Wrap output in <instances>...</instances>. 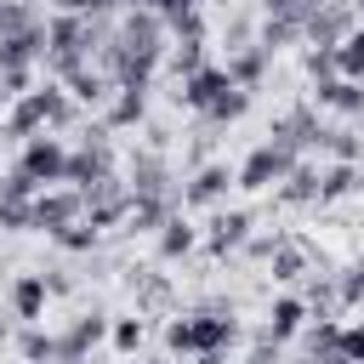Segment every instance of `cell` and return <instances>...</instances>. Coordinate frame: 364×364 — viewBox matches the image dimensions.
<instances>
[{
	"label": "cell",
	"instance_id": "cell-2",
	"mask_svg": "<svg viewBox=\"0 0 364 364\" xmlns=\"http://www.w3.org/2000/svg\"><path fill=\"white\" fill-rule=\"evenodd\" d=\"M176 102H182L188 114H199L205 125H216V131L250 114V91L233 85L228 63H205V68H193V74L182 80V91H176Z\"/></svg>",
	"mask_w": 364,
	"mask_h": 364
},
{
	"label": "cell",
	"instance_id": "cell-27",
	"mask_svg": "<svg viewBox=\"0 0 364 364\" xmlns=\"http://www.w3.org/2000/svg\"><path fill=\"white\" fill-rule=\"evenodd\" d=\"M131 290H136V313H154V307H165V301H171V290H165V279H154L148 267H142V273L131 267Z\"/></svg>",
	"mask_w": 364,
	"mask_h": 364
},
{
	"label": "cell",
	"instance_id": "cell-24",
	"mask_svg": "<svg viewBox=\"0 0 364 364\" xmlns=\"http://www.w3.org/2000/svg\"><path fill=\"white\" fill-rule=\"evenodd\" d=\"M108 341H114V353H119V358H136V353H142V341H148V324H142V313H125V318H114Z\"/></svg>",
	"mask_w": 364,
	"mask_h": 364
},
{
	"label": "cell",
	"instance_id": "cell-25",
	"mask_svg": "<svg viewBox=\"0 0 364 364\" xmlns=\"http://www.w3.org/2000/svg\"><path fill=\"white\" fill-rule=\"evenodd\" d=\"M17 353H23V364H57V336L40 330V324H28L17 336Z\"/></svg>",
	"mask_w": 364,
	"mask_h": 364
},
{
	"label": "cell",
	"instance_id": "cell-36",
	"mask_svg": "<svg viewBox=\"0 0 364 364\" xmlns=\"http://www.w3.org/2000/svg\"><path fill=\"white\" fill-rule=\"evenodd\" d=\"M6 341H11V330H6V324H0V347H6Z\"/></svg>",
	"mask_w": 364,
	"mask_h": 364
},
{
	"label": "cell",
	"instance_id": "cell-19",
	"mask_svg": "<svg viewBox=\"0 0 364 364\" xmlns=\"http://www.w3.org/2000/svg\"><path fill=\"white\" fill-rule=\"evenodd\" d=\"M347 193H364V165L330 159V165L318 171V205H336V199H347Z\"/></svg>",
	"mask_w": 364,
	"mask_h": 364
},
{
	"label": "cell",
	"instance_id": "cell-14",
	"mask_svg": "<svg viewBox=\"0 0 364 364\" xmlns=\"http://www.w3.org/2000/svg\"><path fill=\"white\" fill-rule=\"evenodd\" d=\"M353 28H358V11H353L347 0H318L313 17H307V40H313V46H341Z\"/></svg>",
	"mask_w": 364,
	"mask_h": 364
},
{
	"label": "cell",
	"instance_id": "cell-1",
	"mask_svg": "<svg viewBox=\"0 0 364 364\" xmlns=\"http://www.w3.org/2000/svg\"><path fill=\"white\" fill-rule=\"evenodd\" d=\"M165 34H171V28H165V17H159L154 6H131V11H119L108 46L97 51V57H102V74H108L114 85L148 91L154 74H159V63H165Z\"/></svg>",
	"mask_w": 364,
	"mask_h": 364
},
{
	"label": "cell",
	"instance_id": "cell-31",
	"mask_svg": "<svg viewBox=\"0 0 364 364\" xmlns=\"http://www.w3.org/2000/svg\"><path fill=\"white\" fill-rule=\"evenodd\" d=\"M307 74L313 80H330V74H341V57H336V46H307Z\"/></svg>",
	"mask_w": 364,
	"mask_h": 364
},
{
	"label": "cell",
	"instance_id": "cell-29",
	"mask_svg": "<svg viewBox=\"0 0 364 364\" xmlns=\"http://www.w3.org/2000/svg\"><path fill=\"white\" fill-rule=\"evenodd\" d=\"M358 301H364V256L336 273V307H358Z\"/></svg>",
	"mask_w": 364,
	"mask_h": 364
},
{
	"label": "cell",
	"instance_id": "cell-7",
	"mask_svg": "<svg viewBox=\"0 0 364 364\" xmlns=\"http://www.w3.org/2000/svg\"><path fill=\"white\" fill-rule=\"evenodd\" d=\"M17 171H23V176H34L40 188H57V182L68 176V142H63V136H51V131L28 136V142L17 148Z\"/></svg>",
	"mask_w": 364,
	"mask_h": 364
},
{
	"label": "cell",
	"instance_id": "cell-34",
	"mask_svg": "<svg viewBox=\"0 0 364 364\" xmlns=\"http://www.w3.org/2000/svg\"><path fill=\"white\" fill-rule=\"evenodd\" d=\"M46 290H51V296H68V290H74V279H68L63 267H51V273H46Z\"/></svg>",
	"mask_w": 364,
	"mask_h": 364
},
{
	"label": "cell",
	"instance_id": "cell-12",
	"mask_svg": "<svg viewBox=\"0 0 364 364\" xmlns=\"http://www.w3.org/2000/svg\"><path fill=\"white\" fill-rule=\"evenodd\" d=\"M313 108L318 114H341V119H364V80H347V74L313 80Z\"/></svg>",
	"mask_w": 364,
	"mask_h": 364
},
{
	"label": "cell",
	"instance_id": "cell-3",
	"mask_svg": "<svg viewBox=\"0 0 364 364\" xmlns=\"http://www.w3.org/2000/svg\"><path fill=\"white\" fill-rule=\"evenodd\" d=\"M239 341V318H233V301H199L193 313H176L165 324V353H182V358H205V353H228Z\"/></svg>",
	"mask_w": 364,
	"mask_h": 364
},
{
	"label": "cell",
	"instance_id": "cell-20",
	"mask_svg": "<svg viewBox=\"0 0 364 364\" xmlns=\"http://www.w3.org/2000/svg\"><path fill=\"white\" fill-rule=\"evenodd\" d=\"M267 63H273V57H267V51H262L256 40H250V46H233V51H228V74H233V85H245V91H256V85L267 80Z\"/></svg>",
	"mask_w": 364,
	"mask_h": 364
},
{
	"label": "cell",
	"instance_id": "cell-28",
	"mask_svg": "<svg viewBox=\"0 0 364 364\" xmlns=\"http://www.w3.org/2000/svg\"><path fill=\"white\" fill-rule=\"evenodd\" d=\"M165 63H171V74L176 80H188L193 68H205L210 57H205V40H176V51H165Z\"/></svg>",
	"mask_w": 364,
	"mask_h": 364
},
{
	"label": "cell",
	"instance_id": "cell-6",
	"mask_svg": "<svg viewBox=\"0 0 364 364\" xmlns=\"http://www.w3.org/2000/svg\"><path fill=\"white\" fill-rule=\"evenodd\" d=\"M85 216V193L80 188H68V182H57V188H40L34 193V205H28V233H63L68 222H80Z\"/></svg>",
	"mask_w": 364,
	"mask_h": 364
},
{
	"label": "cell",
	"instance_id": "cell-16",
	"mask_svg": "<svg viewBox=\"0 0 364 364\" xmlns=\"http://www.w3.org/2000/svg\"><path fill=\"white\" fill-rule=\"evenodd\" d=\"M307 318H313V313H307L301 296H273V301H267V324H262V336H273V341L284 347V341H296V336L307 330Z\"/></svg>",
	"mask_w": 364,
	"mask_h": 364
},
{
	"label": "cell",
	"instance_id": "cell-35",
	"mask_svg": "<svg viewBox=\"0 0 364 364\" xmlns=\"http://www.w3.org/2000/svg\"><path fill=\"white\" fill-rule=\"evenodd\" d=\"M347 6H353V11H358V23H364V0H347Z\"/></svg>",
	"mask_w": 364,
	"mask_h": 364
},
{
	"label": "cell",
	"instance_id": "cell-33",
	"mask_svg": "<svg viewBox=\"0 0 364 364\" xmlns=\"http://www.w3.org/2000/svg\"><path fill=\"white\" fill-rule=\"evenodd\" d=\"M341 353H347L353 364H364V318H358V324H341Z\"/></svg>",
	"mask_w": 364,
	"mask_h": 364
},
{
	"label": "cell",
	"instance_id": "cell-17",
	"mask_svg": "<svg viewBox=\"0 0 364 364\" xmlns=\"http://www.w3.org/2000/svg\"><path fill=\"white\" fill-rule=\"evenodd\" d=\"M193 245H199V228H193L182 210H171V216L159 222V233H154V256H159V262H182Z\"/></svg>",
	"mask_w": 364,
	"mask_h": 364
},
{
	"label": "cell",
	"instance_id": "cell-26",
	"mask_svg": "<svg viewBox=\"0 0 364 364\" xmlns=\"http://www.w3.org/2000/svg\"><path fill=\"white\" fill-rule=\"evenodd\" d=\"M51 245H57V250H74V256H80V250H97V245H102V228H91V222L80 216V222H68L63 233H51Z\"/></svg>",
	"mask_w": 364,
	"mask_h": 364
},
{
	"label": "cell",
	"instance_id": "cell-11",
	"mask_svg": "<svg viewBox=\"0 0 364 364\" xmlns=\"http://www.w3.org/2000/svg\"><path fill=\"white\" fill-rule=\"evenodd\" d=\"M250 228H256V216H250V210H216V216L205 222L199 245L222 262V256H233V250H245V245H250Z\"/></svg>",
	"mask_w": 364,
	"mask_h": 364
},
{
	"label": "cell",
	"instance_id": "cell-32",
	"mask_svg": "<svg viewBox=\"0 0 364 364\" xmlns=\"http://www.w3.org/2000/svg\"><path fill=\"white\" fill-rule=\"evenodd\" d=\"M28 205L34 199H6L0 193V233H28Z\"/></svg>",
	"mask_w": 364,
	"mask_h": 364
},
{
	"label": "cell",
	"instance_id": "cell-4",
	"mask_svg": "<svg viewBox=\"0 0 364 364\" xmlns=\"http://www.w3.org/2000/svg\"><path fill=\"white\" fill-rule=\"evenodd\" d=\"M74 97H68V85L63 80H46V85H34V91H23V97H11V108H6V119H0V131L6 136H17V142H28V136H40V131H63L68 119H74Z\"/></svg>",
	"mask_w": 364,
	"mask_h": 364
},
{
	"label": "cell",
	"instance_id": "cell-13",
	"mask_svg": "<svg viewBox=\"0 0 364 364\" xmlns=\"http://www.w3.org/2000/svg\"><path fill=\"white\" fill-rule=\"evenodd\" d=\"M313 262H318L313 239H301V233H279V245H273V256H267V273H273L279 284H296V279L313 273Z\"/></svg>",
	"mask_w": 364,
	"mask_h": 364
},
{
	"label": "cell",
	"instance_id": "cell-30",
	"mask_svg": "<svg viewBox=\"0 0 364 364\" xmlns=\"http://www.w3.org/2000/svg\"><path fill=\"white\" fill-rule=\"evenodd\" d=\"M336 57H341V74H347V80H364V23L336 46Z\"/></svg>",
	"mask_w": 364,
	"mask_h": 364
},
{
	"label": "cell",
	"instance_id": "cell-23",
	"mask_svg": "<svg viewBox=\"0 0 364 364\" xmlns=\"http://www.w3.org/2000/svg\"><path fill=\"white\" fill-rule=\"evenodd\" d=\"M318 171L313 159H296V171L279 182V205H318Z\"/></svg>",
	"mask_w": 364,
	"mask_h": 364
},
{
	"label": "cell",
	"instance_id": "cell-37",
	"mask_svg": "<svg viewBox=\"0 0 364 364\" xmlns=\"http://www.w3.org/2000/svg\"><path fill=\"white\" fill-rule=\"evenodd\" d=\"M136 364H165V358H136Z\"/></svg>",
	"mask_w": 364,
	"mask_h": 364
},
{
	"label": "cell",
	"instance_id": "cell-15",
	"mask_svg": "<svg viewBox=\"0 0 364 364\" xmlns=\"http://www.w3.org/2000/svg\"><path fill=\"white\" fill-rule=\"evenodd\" d=\"M6 301H11V318L40 324V318H46V301H51L46 273H17V279H11V290H6Z\"/></svg>",
	"mask_w": 364,
	"mask_h": 364
},
{
	"label": "cell",
	"instance_id": "cell-10",
	"mask_svg": "<svg viewBox=\"0 0 364 364\" xmlns=\"http://www.w3.org/2000/svg\"><path fill=\"white\" fill-rule=\"evenodd\" d=\"M318 131H324V114H318L313 102H296V108H284V114L267 125V136L290 142L296 154H318Z\"/></svg>",
	"mask_w": 364,
	"mask_h": 364
},
{
	"label": "cell",
	"instance_id": "cell-5",
	"mask_svg": "<svg viewBox=\"0 0 364 364\" xmlns=\"http://www.w3.org/2000/svg\"><path fill=\"white\" fill-rule=\"evenodd\" d=\"M296 159H307V154H296L290 142L267 136V142H256V148L233 165V182H239L245 193H267V188H279V182L296 171Z\"/></svg>",
	"mask_w": 364,
	"mask_h": 364
},
{
	"label": "cell",
	"instance_id": "cell-21",
	"mask_svg": "<svg viewBox=\"0 0 364 364\" xmlns=\"http://www.w3.org/2000/svg\"><path fill=\"white\" fill-rule=\"evenodd\" d=\"M63 85H68V97H74V102H85V108H102V102L114 97V80H108L102 68H91V63H80Z\"/></svg>",
	"mask_w": 364,
	"mask_h": 364
},
{
	"label": "cell",
	"instance_id": "cell-18",
	"mask_svg": "<svg viewBox=\"0 0 364 364\" xmlns=\"http://www.w3.org/2000/svg\"><path fill=\"white\" fill-rule=\"evenodd\" d=\"M148 119V91H131V85H114V97L102 102V125L108 131H131Z\"/></svg>",
	"mask_w": 364,
	"mask_h": 364
},
{
	"label": "cell",
	"instance_id": "cell-8",
	"mask_svg": "<svg viewBox=\"0 0 364 364\" xmlns=\"http://www.w3.org/2000/svg\"><path fill=\"white\" fill-rule=\"evenodd\" d=\"M108 330H114L108 313H80V318H68V324L57 330V364H85L91 347L108 341Z\"/></svg>",
	"mask_w": 364,
	"mask_h": 364
},
{
	"label": "cell",
	"instance_id": "cell-9",
	"mask_svg": "<svg viewBox=\"0 0 364 364\" xmlns=\"http://www.w3.org/2000/svg\"><path fill=\"white\" fill-rule=\"evenodd\" d=\"M228 188H239V182H233V165L205 159V165L188 176V188H182V210H222Z\"/></svg>",
	"mask_w": 364,
	"mask_h": 364
},
{
	"label": "cell",
	"instance_id": "cell-22",
	"mask_svg": "<svg viewBox=\"0 0 364 364\" xmlns=\"http://www.w3.org/2000/svg\"><path fill=\"white\" fill-rule=\"evenodd\" d=\"M318 154H324V159H341V165H364V136H358L353 125H330V119H324Z\"/></svg>",
	"mask_w": 364,
	"mask_h": 364
}]
</instances>
